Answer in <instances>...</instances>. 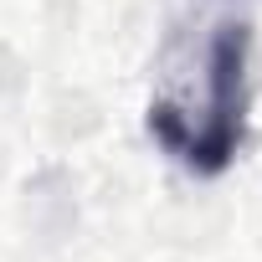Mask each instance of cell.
<instances>
[{
  "mask_svg": "<svg viewBox=\"0 0 262 262\" xmlns=\"http://www.w3.org/2000/svg\"><path fill=\"white\" fill-rule=\"evenodd\" d=\"M247 26L226 21L211 36L206 72H201V98H155L149 103V134L195 175H221L236 160L242 123H247Z\"/></svg>",
  "mask_w": 262,
  "mask_h": 262,
  "instance_id": "6da1fadb",
  "label": "cell"
}]
</instances>
